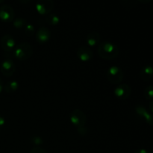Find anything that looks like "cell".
Here are the masks:
<instances>
[{
	"label": "cell",
	"mask_w": 153,
	"mask_h": 153,
	"mask_svg": "<svg viewBox=\"0 0 153 153\" xmlns=\"http://www.w3.org/2000/svg\"><path fill=\"white\" fill-rule=\"evenodd\" d=\"M99 56L105 60H113L117 58L120 49L117 45L109 41L102 42L99 44L97 49Z\"/></svg>",
	"instance_id": "6da1fadb"
},
{
	"label": "cell",
	"mask_w": 153,
	"mask_h": 153,
	"mask_svg": "<svg viewBox=\"0 0 153 153\" xmlns=\"http://www.w3.org/2000/svg\"><path fill=\"white\" fill-rule=\"evenodd\" d=\"M33 52H34L33 46L29 43L24 42L19 43L15 47L13 55L17 60L24 61L29 59L33 55Z\"/></svg>",
	"instance_id": "7a4b0ae2"
},
{
	"label": "cell",
	"mask_w": 153,
	"mask_h": 153,
	"mask_svg": "<svg viewBox=\"0 0 153 153\" xmlns=\"http://www.w3.org/2000/svg\"><path fill=\"white\" fill-rule=\"evenodd\" d=\"M106 76L110 83L113 85H120L123 79L124 73L120 67L112 66L108 70Z\"/></svg>",
	"instance_id": "3957f363"
},
{
	"label": "cell",
	"mask_w": 153,
	"mask_h": 153,
	"mask_svg": "<svg viewBox=\"0 0 153 153\" xmlns=\"http://www.w3.org/2000/svg\"><path fill=\"white\" fill-rule=\"evenodd\" d=\"M70 120L71 123L76 128L84 126L87 122V116L83 111L74 109L70 113Z\"/></svg>",
	"instance_id": "277c9868"
},
{
	"label": "cell",
	"mask_w": 153,
	"mask_h": 153,
	"mask_svg": "<svg viewBox=\"0 0 153 153\" xmlns=\"http://www.w3.org/2000/svg\"><path fill=\"white\" fill-rule=\"evenodd\" d=\"M35 7L40 14L48 15L53 9L54 1L53 0H37Z\"/></svg>",
	"instance_id": "5b68a950"
},
{
	"label": "cell",
	"mask_w": 153,
	"mask_h": 153,
	"mask_svg": "<svg viewBox=\"0 0 153 153\" xmlns=\"http://www.w3.org/2000/svg\"><path fill=\"white\" fill-rule=\"evenodd\" d=\"M15 12L13 7L8 4H4L0 7V19L4 22H10L13 21Z\"/></svg>",
	"instance_id": "8992f818"
},
{
	"label": "cell",
	"mask_w": 153,
	"mask_h": 153,
	"mask_svg": "<svg viewBox=\"0 0 153 153\" xmlns=\"http://www.w3.org/2000/svg\"><path fill=\"white\" fill-rule=\"evenodd\" d=\"M0 70L5 77H10L16 71V66L10 58H6L1 64Z\"/></svg>",
	"instance_id": "52a82bcc"
},
{
	"label": "cell",
	"mask_w": 153,
	"mask_h": 153,
	"mask_svg": "<svg viewBox=\"0 0 153 153\" xmlns=\"http://www.w3.org/2000/svg\"><path fill=\"white\" fill-rule=\"evenodd\" d=\"M131 93V87L127 84H120L114 90V95L120 100H126L130 97Z\"/></svg>",
	"instance_id": "ba28073f"
},
{
	"label": "cell",
	"mask_w": 153,
	"mask_h": 153,
	"mask_svg": "<svg viewBox=\"0 0 153 153\" xmlns=\"http://www.w3.org/2000/svg\"><path fill=\"white\" fill-rule=\"evenodd\" d=\"M1 48L3 50L7 53H10L12 51L14 50L16 47V43L13 37L10 34H5L1 38L0 41Z\"/></svg>",
	"instance_id": "9c48e42d"
},
{
	"label": "cell",
	"mask_w": 153,
	"mask_h": 153,
	"mask_svg": "<svg viewBox=\"0 0 153 153\" xmlns=\"http://www.w3.org/2000/svg\"><path fill=\"white\" fill-rule=\"evenodd\" d=\"M135 111L138 116L143 118L149 125L153 126V114L148 111L147 109L141 105L135 106Z\"/></svg>",
	"instance_id": "30bf717a"
},
{
	"label": "cell",
	"mask_w": 153,
	"mask_h": 153,
	"mask_svg": "<svg viewBox=\"0 0 153 153\" xmlns=\"http://www.w3.org/2000/svg\"><path fill=\"white\" fill-rule=\"evenodd\" d=\"M36 40L40 44L46 43L50 40L51 31L46 27H40L36 33Z\"/></svg>",
	"instance_id": "8fae6325"
},
{
	"label": "cell",
	"mask_w": 153,
	"mask_h": 153,
	"mask_svg": "<svg viewBox=\"0 0 153 153\" xmlns=\"http://www.w3.org/2000/svg\"><path fill=\"white\" fill-rule=\"evenodd\" d=\"M78 58L80 61L83 62H88L90 61L93 58L94 54H93L92 50L88 46H81L78 49L77 52H76Z\"/></svg>",
	"instance_id": "7c38bea8"
},
{
	"label": "cell",
	"mask_w": 153,
	"mask_h": 153,
	"mask_svg": "<svg viewBox=\"0 0 153 153\" xmlns=\"http://www.w3.org/2000/svg\"><path fill=\"white\" fill-rule=\"evenodd\" d=\"M140 77L144 82H149L153 78V67L151 65H145L140 71Z\"/></svg>",
	"instance_id": "4fadbf2b"
},
{
	"label": "cell",
	"mask_w": 153,
	"mask_h": 153,
	"mask_svg": "<svg viewBox=\"0 0 153 153\" xmlns=\"http://www.w3.org/2000/svg\"><path fill=\"white\" fill-rule=\"evenodd\" d=\"M100 40H101L100 34L97 31H92L87 36L86 42L88 46L93 47V46H96L97 45L100 44Z\"/></svg>",
	"instance_id": "5bb4252c"
},
{
	"label": "cell",
	"mask_w": 153,
	"mask_h": 153,
	"mask_svg": "<svg viewBox=\"0 0 153 153\" xmlns=\"http://www.w3.org/2000/svg\"><path fill=\"white\" fill-rule=\"evenodd\" d=\"M18 88H19V84L15 80L9 81L4 86V91L7 94H11V93L15 92L16 91H17Z\"/></svg>",
	"instance_id": "9a60e30c"
},
{
	"label": "cell",
	"mask_w": 153,
	"mask_h": 153,
	"mask_svg": "<svg viewBox=\"0 0 153 153\" xmlns=\"http://www.w3.org/2000/svg\"><path fill=\"white\" fill-rule=\"evenodd\" d=\"M45 20L49 25H56L59 23L60 18L58 15L55 14V13H49V14L46 15Z\"/></svg>",
	"instance_id": "2e32d148"
},
{
	"label": "cell",
	"mask_w": 153,
	"mask_h": 153,
	"mask_svg": "<svg viewBox=\"0 0 153 153\" xmlns=\"http://www.w3.org/2000/svg\"><path fill=\"white\" fill-rule=\"evenodd\" d=\"M13 26L18 29H21L22 28H25V25H27L26 19L22 17H16V19H13Z\"/></svg>",
	"instance_id": "e0dca14e"
},
{
	"label": "cell",
	"mask_w": 153,
	"mask_h": 153,
	"mask_svg": "<svg viewBox=\"0 0 153 153\" xmlns=\"http://www.w3.org/2000/svg\"><path fill=\"white\" fill-rule=\"evenodd\" d=\"M143 96L145 99L147 100H153V86L152 85H149L146 87L143 90Z\"/></svg>",
	"instance_id": "ac0fdd59"
},
{
	"label": "cell",
	"mask_w": 153,
	"mask_h": 153,
	"mask_svg": "<svg viewBox=\"0 0 153 153\" xmlns=\"http://www.w3.org/2000/svg\"><path fill=\"white\" fill-rule=\"evenodd\" d=\"M25 29H24V31H25V34H26L28 37H31L35 33V28H34V26L31 24H27L25 25Z\"/></svg>",
	"instance_id": "d6986e66"
},
{
	"label": "cell",
	"mask_w": 153,
	"mask_h": 153,
	"mask_svg": "<svg viewBox=\"0 0 153 153\" xmlns=\"http://www.w3.org/2000/svg\"><path fill=\"white\" fill-rule=\"evenodd\" d=\"M31 142H32L34 144L39 146V145L43 144V139H42V137H40V136H33V137H31Z\"/></svg>",
	"instance_id": "ffe728a7"
},
{
	"label": "cell",
	"mask_w": 153,
	"mask_h": 153,
	"mask_svg": "<svg viewBox=\"0 0 153 153\" xmlns=\"http://www.w3.org/2000/svg\"><path fill=\"white\" fill-rule=\"evenodd\" d=\"M30 153H48V152L40 146H35L31 149Z\"/></svg>",
	"instance_id": "44dd1931"
},
{
	"label": "cell",
	"mask_w": 153,
	"mask_h": 153,
	"mask_svg": "<svg viewBox=\"0 0 153 153\" xmlns=\"http://www.w3.org/2000/svg\"><path fill=\"white\" fill-rule=\"evenodd\" d=\"M77 129H78V132H79L81 135L85 136L88 134V129L85 128V126L82 127H79V128H77Z\"/></svg>",
	"instance_id": "7402d4cb"
},
{
	"label": "cell",
	"mask_w": 153,
	"mask_h": 153,
	"mask_svg": "<svg viewBox=\"0 0 153 153\" xmlns=\"http://www.w3.org/2000/svg\"><path fill=\"white\" fill-rule=\"evenodd\" d=\"M4 125H5V120L3 117L0 116V130L4 126Z\"/></svg>",
	"instance_id": "603a6c76"
},
{
	"label": "cell",
	"mask_w": 153,
	"mask_h": 153,
	"mask_svg": "<svg viewBox=\"0 0 153 153\" xmlns=\"http://www.w3.org/2000/svg\"><path fill=\"white\" fill-rule=\"evenodd\" d=\"M134 153H149L146 149H139L134 152Z\"/></svg>",
	"instance_id": "cb8c5ba5"
},
{
	"label": "cell",
	"mask_w": 153,
	"mask_h": 153,
	"mask_svg": "<svg viewBox=\"0 0 153 153\" xmlns=\"http://www.w3.org/2000/svg\"><path fill=\"white\" fill-rule=\"evenodd\" d=\"M4 89V85H3V81L1 79V78L0 77V93L2 91V90Z\"/></svg>",
	"instance_id": "d4e9b609"
},
{
	"label": "cell",
	"mask_w": 153,
	"mask_h": 153,
	"mask_svg": "<svg viewBox=\"0 0 153 153\" xmlns=\"http://www.w3.org/2000/svg\"><path fill=\"white\" fill-rule=\"evenodd\" d=\"M149 109H150L151 112L153 114V100H151L150 102H149Z\"/></svg>",
	"instance_id": "484cf974"
},
{
	"label": "cell",
	"mask_w": 153,
	"mask_h": 153,
	"mask_svg": "<svg viewBox=\"0 0 153 153\" xmlns=\"http://www.w3.org/2000/svg\"><path fill=\"white\" fill-rule=\"evenodd\" d=\"M137 1L141 3H143V4H147V3H149L150 1H152V0H137Z\"/></svg>",
	"instance_id": "4316f807"
},
{
	"label": "cell",
	"mask_w": 153,
	"mask_h": 153,
	"mask_svg": "<svg viewBox=\"0 0 153 153\" xmlns=\"http://www.w3.org/2000/svg\"><path fill=\"white\" fill-rule=\"evenodd\" d=\"M19 1L22 3H28L31 1V0H19Z\"/></svg>",
	"instance_id": "83f0119b"
},
{
	"label": "cell",
	"mask_w": 153,
	"mask_h": 153,
	"mask_svg": "<svg viewBox=\"0 0 153 153\" xmlns=\"http://www.w3.org/2000/svg\"><path fill=\"white\" fill-rule=\"evenodd\" d=\"M4 1V0H0V4H1V3H3Z\"/></svg>",
	"instance_id": "f1b7e54d"
},
{
	"label": "cell",
	"mask_w": 153,
	"mask_h": 153,
	"mask_svg": "<svg viewBox=\"0 0 153 153\" xmlns=\"http://www.w3.org/2000/svg\"><path fill=\"white\" fill-rule=\"evenodd\" d=\"M152 153H153V150H152Z\"/></svg>",
	"instance_id": "f546056e"
}]
</instances>
